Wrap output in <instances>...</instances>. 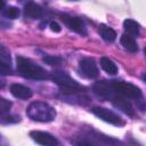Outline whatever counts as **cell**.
I'll return each instance as SVG.
<instances>
[{
    "label": "cell",
    "mask_w": 146,
    "mask_h": 146,
    "mask_svg": "<svg viewBox=\"0 0 146 146\" xmlns=\"http://www.w3.org/2000/svg\"><path fill=\"white\" fill-rule=\"evenodd\" d=\"M26 114L30 119L36 122H51L56 116V111L46 102H33L26 108Z\"/></svg>",
    "instance_id": "1"
},
{
    "label": "cell",
    "mask_w": 146,
    "mask_h": 146,
    "mask_svg": "<svg viewBox=\"0 0 146 146\" xmlns=\"http://www.w3.org/2000/svg\"><path fill=\"white\" fill-rule=\"evenodd\" d=\"M17 71L18 73L25 78L31 80H46L48 79L47 72L35 63H33L31 59L25 58L23 56H17Z\"/></svg>",
    "instance_id": "2"
},
{
    "label": "cell",
    "mask_w": 146,
    "mask_h": 146,
    "mask_svg": "<svg viewBox=\"0 0 146 146\" xmlns=\"http://www.w3.org/2000/svg\"><path fill=\"white\" fill-rule=\"evenodd\" d=\"M50 79L60 88L62 92H64L65 95L78 94L83 90V87L80 86L74 79H72L66 72L55 71L50 74Z\"/></svg>",
    "instance_id": "3"
},
{
    "label": "cell",
    "mask_w": 146,
    "mask_h": 146,
    "mask_svg": "<svg viewBox=\"0 0 146 146\" xmlns=\"http://www.w3.org/2000/svg\"><path fill=\"white\" fill-rule=\"evenodd\" d=\"M111 86L113 88V90L124 97V98H129V99H140L141 98V91L140 89L129 82H124V81H119V80H113L111 81Z\"/></svg>",
    "instance_id": "4"
},
{
    "label": "cell",
    "mask_w": 146,
    "mask_h": 146,
    "mask_svg": "<svg viewBox=\"0 0 146 146\" xmlns=\"http://www.w3.org/2000/svg\"><path fill=\"white\" fill-rule=\"evenodd\" d=\"M91 112L99 119H102L103 121L107 122V123H111L113 125H116V127H121L124 124V121L121 119V116H119L116 113H114L113 111L108 110V108H105V107H100V106H95L92 107Z\"/></svg>",
    "instance_id": "5"
},
{
    "label": "cell",
    "mask_w": 146,
    "mask_h": 146,
    "mask_svg": "<svg viewBox=\"0 0 146 146\" xmlns=\"http://www.w3.org/2000/svg\"><path fill=\"white\" fill-rule=\"evenodd\" d=\"M79 71L80 73L87 79H95L98 75V67L92 58L86 57L82 58L79 63Z\"/></svg>",
    "instance_id": "6"
},
{
    "label": "cell",
    "mask_w": 146,
    "mask_h": 146,
    "mask_svg": "<svg viewBox=\"0 0 146 146\" xmlns=\"http://www.w3.org/2000/svg\"><path fill=\"white\" fill-rule=\"evenodd\" d=\"M31 138L41 146H59V141L56 137L46 131H31Z\"/></svg>",
    "instance_id": "7"
},
{
    "label": "cell",
    "mask_w": 146,
    "mask_h": 146,
    "mask_svg": "<svg viewBox=\"0 0 146 146\" xmlns=\"http://www.w3.org/2000/svg\"><path fill=\"white\" fill-rule=\"evenodd\" d=\"M92 90L98 97L104 99H111L115 95V91L111 86V81H98L94 84Z\"/></svg>",
    "instance_id": "8"
},
{
    "label": "cell",
    "mask_w": 146,
    "mask_h": 146,
    "mask_svg": "<svg viewBox=\"0 0 146 146\" xmlns=\"http://www.w3.org/2000/svg\"><path fill=\"white\" fill-rule=\"evenodd\" d=\"M62 17V21L70 27V30L81 34V35H86L87 34V30H86V26L83 24V22L78 18V17H73V16H70V15H60Z\"/></svg>",
    "instance_id": "9"
},
{
    "label": "cell",
    "mask_w": 146,
    "mask_h": 146,
    "mask_svg": "<svg viewBox=\"0 0 146 146\" xmlns=\"http://www.w3.org/2000/svg\"><path fill=\"white\" fill-rule=\"evenodd\" d=\"M111 102L113 103V105H114L115 107H117L119 110H121V111H122L123 113H125L127 115L132 116V115L135 114V110H133L132 105L127 100V98H124V97L117 95L116 92H115V95L111 98Z\"/></svg>",
    "instance_id": "10"
},
{
    "label": "cell",
    "mask_w": 146,
    "mask_h": 146,
    "mask_svg": "<svg viewBox=\"0 0 146 146\" xmlns=\"http://www.w3.org/2000/svg\"><path fill=\"white\" fill-rule=\"evenodd\" d=\"M10 92L14 97L18 99H29L32 97V90L26 86L19 83H13L10 86Z\"/></svg>",
    "instance_id": "11"
},
{
    "label": "cell",
    "mask_w": 146,
    "mask_h": 146,
    "mask_svg": "<svg viewBox=\"0 0 146 146\" xmlns=\"http://www.w3.org/2000/svg\"><path fill=\"white\" fill-rule=\"evenodd\" d=\"M42 14H43V9L35 2L30 1L24 6V16L27 18L36 19V18H40Z\"/></svg>",
    "instance_id": "12"
},
{
    "label": "cell",
    "mask_w": 146,
    "mask_h": 146,
    "mask_svg": "<svg viewBox=\"0 0 146 146\" xmlns=\"http://www.w3.org/2000/svg\"><path fill=\"white\" fill-rule=\"evenodd\" d=\"M121 44L123 46V48L130 52H137L138 51V46L135 41V39L128 34H122L121 35Z\"/></svg>",
    "instance_id": "13"
},
{
    "label": "cell",
    "mask_w": 146,
    "mask_h": 146,
    "mask_svg": "<svg viewBox=\"0 0 146 146\" xmlns=\"http://www.w3.org/2000/svg\"><path fill=\"white\" fill-rule=\"evenodd\" d=\"M123 29L130 36H137L139 34L140 26L139 24L133 19H125L123 22Z\"/></svg>",
    "instance_id": "14"
},
{
    "label": "cell",
    "mask_w": 146,
    "mask_h": 146,
    "mask_svg": "<svg viewBox=\"0 0 146 146\" xmlns=\"http://www.w3.org/2000/svg\"><path fill=\"white\" fill-rule=\"evenodd\" d=\"M99 34L106 42H113L116 39V32L112 27L104 24L99 26Z\"/></svg>",
    "instance_id": "15"
},
{
    "label": "cell",
    "mask_w": 146,
    "mask_h": 146,
    "mask_svg": "<svg viewBox=\"0 0 146 146\" xmlns=\"http://www.w3.org/2000/svg\"><path fill=\"white\" fill-rule=\"evenodd\" d=\"M100 66L108 74L114 75V74L117 73V66H116V64L113 60H111L110 58H107V57H102L100 58Z\"/></svg>",
    "instance_id": "16"
},
{
    "label": "cell",
    "mask_w": 146,
    "mask_h": 146,
    "mask_svg": "<svg viewBox=\"0 0 146 146\" xmlns=\"http://www.w3.org/2000/svg\"><path fill=\"white\" fill-rule=\"evenodd\" d=\"M1 13H2V15H3L6 18H8V19H15V18H17L18 15H19V10H18V8L13 7V6L6 7V9L2 10Z\"/></svg>",
    "instance_id": "17"
},
{
    "label": "cell",
    "mask_w": 146,
    "mask_h": 146,
    "mask_svg": "<svg viewBox=\"0 0 146 146\" xmlns=\"http://www.w3.org/2000/svg\"><path fill=\"white\" fill-rule=\"evenodd\" d=\"M42 59H43V62H46L50 66H56V65H60L62 64V58L60 57H57V56L46 55V56H43Z\"/></svg>",
    "instance_id": "18"
},
{
    "label": "cell",
    "mask_w": 146,
    "mask_h": 146,
    "mask_svg": "<svg viewBox=\"0 0 146 146\" xmlns=\"http://www.w3.org/2000/svg\"><path fill=\"white\" fill-rule=\"evenodd\" d=\"M0 63H5V64H8V65H11L9 51L6 49L5 46H1V50H0Z\"/></svg>",
    "instance_id": "19"
},
{
    "label": "cell",
    "mask_w": 146,
    "mask_h": 146,
    "mask_svg": "<svg viewBox=\"0 0 146 146\" xmlns=\"http://www.w3.org/2000/svg\"><path fill=\"white\" fill-rule=\"evenodd\" d=\"M11 107V103L5 98H0V113L1 115H3L6 112H8Z\"/></svg>",
    "instance_id": "20"
},
{
    "label": "cell",
    "mask_w": 146,
    "mask_h": 146,
    "mask_svg": "<svg viewBox=\"0 0 146 146\" xmlns=\"http://www.w3.org/2000/svg\"><path fill=\"white\" fill-rule=\"evenodd\" d=\"M19 121V117L18 116H13V115H2L1 116V123L2 124H7V123H14V122H17Z\"/></svg>",
    "instance_id": "21"
},
{
    "label": "cell",
    "mask_w": 146,
    "mask_h": 146,
    "mask_svg": "<svg viewBox=\"0 0 146 146\" xmlns=\"http://www.w3.org/2000/svg\"><path fill=\"white\" fill-rule=\"evenodd\" d=\"M0 73H1V75L10 74V73H11V67H10V65L5 64V63H0Z\"/></svg>",
    "instance_id": "22"
},
{
    "label": "cell",
    "mask_w": 146,
    "mask_h": 146,
    "mask_svg": "<svg viewBox=\"0 0 146 146\" xmlns=\"http://www.w3.org/2000/svg\"><path fill=\"white\" fill-rule=\"evenodd\" d=\"M49 26H50V30L52 31V32H56V33H58V32H60V26H59V24L58 23H56V22H50V24H49Z\"/></svg>",
    "instance_id": "23"
},
{
    "label": "cell",
    "mask_w": 146,
    "mask_h": 146,
    "mask_svg": "<svg viewBox=\"0 0 146 146\" xmlns=\"http://www.w3.org/2000/svg\"><path fill=\"white\" fill-rule=\"evenodd\" d=\"M75 146H94V145L86 140H79V141H75Z\"/></svg>",
    "instance_id": "24"
},
{
    "label": "cell",
    "mask_w": 146,
    "mask_h": 146,
    "mask_svg": "<svg viewBox=\"0 0 146 146\" xmlns=\"http://www.w3.org/2000/svg\"><path fill=\"white\" fill-rule=\"evenodd\" d=\"M143 80H144V81H146V73L143 75Z\"/></svg>",
    "instance_id": "25"
},
{
    "label": "cell",
    "mask_w": 146,
    "mask_h": 146,
    "mask_svg": "<svg viewBox=\"0 0 146 146\" xmlns=\"http://www.w3.org/2000/svg\"><path fill=\"white\" fill-rule=\"evenodd\" d=\"M144 52H145V55H146V48H145V49H144Z\"/></svg>",
    "instance_id": "26"
},
{
    "label": "cell",
    "mask_w": 146,
    "mask_h": 146,
    "mask_svg": "<svg viewBox=\"0 0 146 146\" xmlns=\"http://www.w3.org/2000/svg\"><path fill=\"white\" fill-rule=\"evenodd\" d=\"M106 146H115V145H111V144H110V145H106Z\"/></svg>",
    "instance_id": "27"
}]
</instances>
